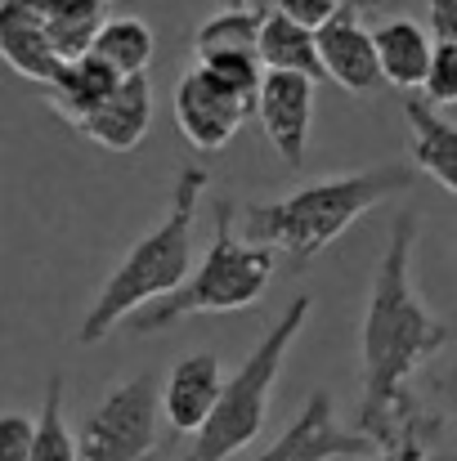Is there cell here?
I'll return each mask as SVG.
<instances>
[{
	"label": "cell",
	"mask_w": 457,
	"mask_h": 461,
	"mask_svg": "<svg viewBox=\"0 0 457 461\" xmlns=\"http://www.w3.org/2000/svg\"><path fill=\"white\" fill-rule=\"evenodd\" d=\"M417 211H404L390 224V242L381 251V265L372 274V292L363 309V399H359V435L372 439V448H395L404 439H435L440 417L422 412L408 381L431 363L449 327L426 309L413 287V251H417Z\"/></svg>",
	"instance_id": "cell-1"
},
{
	"label": "cell",
	"mask_w": 457,
	"mask_h": 461,
	"mask_svg": "<svg viewBox=\"0 0 457 461\" xmlns=\"http://www.w3.org/2000/svg\"><path fill=\"white\" fill-rule=\"evenodd\" d=\"M417 184V166H368L354 175H332L301 184L270 202L242 206V233L256 247H270L292 269H305L314 256H323L350 224H359L372 206H381L395 193H408Z\"/></svg>",
	"instance_id": "cell-2"
},
{
	"label": "cell",
	"mask_w": 457,
	"mask_h": 461,
	"mask_svg": "<svg viewBox=\"0 0 457 461\" xmlns=\"http://www.w3.org/2000/svg\"><path fill=\"white\" fill-rule=\"evenodd\" d=\"M206 188H211V170H206V166H184V170L175 175L166 215L122 256V265H117V269L108 274V283L99 287L95 305L86 309L81 331H77L81 345L108 340V336H113L122 322H131L140 309L175 296V292L188 283V274L197 269V265H193V233H197V211H202Z\"/></svg>",
	"instance_id": "cell-3"
},
{
	"label": "cell",
	"mask_w": 457,
	"mask_h": 461,
	"mask_svg": "<svg viewBox=\"0 0 457 461\" xmlns=\"http://www.w3.org/2000/svg\"><path fill=\"white\" fill-rule=\"evenodd\" d=\"M274 265L279 256L270 247H256L247 242L238 229H233V206L229 202H215V233H211V247L202 251L197 269L188 274V283L157 301V305L140 309L126 327L135 336H152V331H166L193 313H233V309H251L274 283Z\"/></svg>",
	"instance_id": "cell-4"
},
{
	"label": "cell",
	"mask_w": 457,
	"mask_h": 461,
	"mask_svg": "<svg viewBox=\"0 0 457 461\" xmlns=\"http://www.w3.org/2000/svg\"><path fill=\"white\" fill-rule=\"evenodd\" d=\"M309 296H297L292 305L283 309V318L265 331V340L242 358V367L229 376L215 412L206 417V426L188 439L184 457L179 461H229L233 453H242L247 444L260 439L265 421H270V399H274V385L283 376V363H288V349L292 340L305 331L309 322Z\"/></svg>",
	"instance_id": "cell-5"
},
{
	"label": "cell",
	"mask_w": 457,
	"mask_h": 461,
	"mask_svg": "<svg viewBox=\"0 0 457 461\" xmlns=\"http://www.w3.org/2000/svg\"><path fill=\"white\" fill-rule=\"evenodd\" d=\"M161 390L152 376H131L113 385L81 421V461H152L157 453Z\"/></svg>",
	"instance_id": "cell-6"
},
{
	"label": "cell",
	"mask_w": 457,
	"mask_h": 461,
	"mask_svg": "<svg viewBox=\"0 0 457 461\" xmlns=\"http://www.w3.org/2000/svg\"><path fill=\"white\" fill-rule=\"evenodd\" d=\"M175 126L197 153H220L233 144L242 122L256 113L247 99H238L224 81H215L206 68H188L175 81Z\"/></svg>",
	"instance_id": "cell-7"
},
{
	"label": "cell",
	"mask_w": 457,
	"mask_h": 461,
	"mask_svg": "<svg viewBox=\"0 0 457 461\" xmlns=\"http://www.w3.org/2000/svg\"><path fill=\"white\" fill-rule=\"evenodd\" d=\"M368 453H372V439H363L359 430H341L332 394L314 390L297 412V421L251 461H363Z\"/></svg>",
	"instance_id": "cell-8"
},
{
	"label": "cell",
	"mask_w": 457,
	"mask_h": 461,
	"mask_svg": "<svg viewBox=\"0 0 457 461\" xmlns=\"http://www.w3.org/2000/svg\"><path fill=\"white\" fill-rule=\"evenodd\" d=\"M314 95H318V81L292 77V72H265V86L256 95V117H260L274 153L283 157L292 170H301L305 153H309Z\"/></svg>",
	"instance_id": "cell-9"
},
{
	"label": "cell",
	"mask_w": 457,
	"mask_h": 461,
	"mask_svg": "<svg viewBox=\"0 0 457 461\" xmlns=\"http://www.w3.org/2000/svg\"><path fill=\"white\" fill-rule=\"evenodd\" d=\"M318 63H323V77L336 81L350 95H377V86H386L381 81V59H377L372 27L359 23L354 5H345L318 32Z\"/></svg>",
	"instance_id": "cell-10"
},
{
	"label": "cell",
	"mask_w": 457,
	"mask_h": 461,
	"mask_svg": "<svg viewBox=\"0 0 457 461\" xmlns=\"http://www.w3.org/2000/svg\"><path fill=\"white\" fill-rule=\"evenodd\" d=\"M0 63L41 90L63 72V54L54 50L36 0H0Z\"/></svg>",
	"instance_id": "cell-11"
},
{
	"label": "cell",
	"mask_w": 457,
	"mask_h": 461,
	"mask_svg": "<svg viewBox=\"0 0 457 461\" xmlns=\"http://www.w3.org/2000/svg\"><path fill=\"white\" fill-rule=\"evenodd\" d=\"M229 376L220 367L215 354H188L170 367L166 385H161V417L175 435H197L206 426V417L215 412L220 394H224Z\"/></svg>",
	"instance_id": "cell-12"
},
{
	"label": "cell",
	"mask_w": 457,
	"mask_h": 461,
	"mask_svg": "<svg viewBox=\"0 0 457 461\" xmlns=\"http://www.w3.org/2000/svg\"><path fill=\"white\" fill-rule=\"evenodd\" d=\"M372 41H377L386 86H395V90H422L426 86V72H431V59H435V36L417 18H408V14L381 18L372 27Z\"/></svg>",
	"instance_id": "cell-13"
},
{
	"label": "cell",
	"mask_w": 457,
	"mask_h": 461,
	"mask_svg": "<svg viewBox=\"0 0 457 461\" xmlns=\"http://www.w3.org/2000/svg\"><path fill=\"white\" fill-rule=\"evenodd\" d=\"M117 86H122V77H117L104 59L81 54V59L63 63V72H59L41 95H45V104H50L72 131H81V126L117 95Z\"/></svg>",
	"instance_id": "cell-14"
},
{
	"label": "cell",
	"mask_w": 457,
	"mask_h": 461,
	"mask_svg": "<svg viewBox=\"0 0 457 461\" xmlns=\"http://www.w3.org/2000/svg\"><path fill=\"white\" fill-rule=\"evenodd\" d=\"M152 126V81L149 77H131L117 86V95L81 126V135L108 153H131L144 144Z\"/></svg>",
	"instance_id": "cell-15"
},
{
	"label": "cell",
	"mask_w": 457,
	"mask_h": 461,
	"mask_svg": "<svg viewBox=\"0 0 457 461\" xmlns=\"http://www.w3.org/2000/svg\"><path fill=\"white\" fill-rule=\"evenodd\" d=\"M404 117L413 166L457 197V122L440 117V108H431L426 99H404Z\"/></svg>",
	"instance_id": "cell-16"
},
{
	"label": "cell",
	"mask_w": 457,
	"mask_h": 461,
	"mask_svg": "<svg viewBox=\"0 0 457 461\" xmlns=\"http://www.w3.org/2000/svg\"><path fill=\"white\" fill-rule=\"evenodd\" d=\"M36 9H41V18H45L63 63L90 54L99 32L113 18V0H36Z\"/></svg>",
	"instance_id": "cell-17"
},
{
	"label": "cell",
	"mask_w": 457,
	"mask_h": 461,
	"mask_svg": "<svg viewBox=\"0 0 457 461\" xmlns=\"http://www.w3.org/2000/svg\"><path fill=\"white\" fill-rule=\"evenodd\" d=\"M260 63H265V72H292V77L323 81L318 36L305 32V27H297L292 18H283L279 9L265 18V32H260Z\"/></svg>",
	"instance_id": "cell-18"
},
{
	"label": "cell",
	"mask_w": 457,
	"mask_h": 461,
	"mask_svg": "<svg viewBox=\"0 0 457 461\" xmlns=\"http://www.w3.org/2000/svg\"><path fill=\"white\" fill-rule=\"evenodd\" d=\"M270 9L242 5V9H220L193 32V54L215 59V54H260V32H265Z\"/></svg>",
	"instance_id": "cell-19"
},
{
	"label": "cell",
	"mask_w": 457,
	"mask_h": 461,
	"mask_svg": "<svg viewBox=\"0 0 457 461\" xmlns=\"http://www.w3.org/2000/svg\"><path fill=\"white\" fill-rule=\"evenodd\" d=\"M90 54L104 59L122 81L149 77V63H152V54H157V36H152V27L144 18L122 14V18H108V27L99 32V41H95Z\"/></svg>",
	"instance_id": "cell-20"
},
{
	"label": "cell",
	"mask_w": 457,
	"mask_h": 461,
	"mask_svg": "<svg viewBox=\"0 0 457 461\" xmlns=\"http://www.w3.org/2000/svg\"><path fill=\"white\" fill-rule=\"evenodd\" d=\"M63 399H68L63 372H50V381H45V399H41V412H36L32 461H81V444H77V435H72V426H68Z\"/></svg>",
	"instance_id": "cell-21"
},
{
	"label": "cell",
	"mask_w": 457,
	"mask_h": 461,
	"mask_svg": "<svg viewBox=\"0 0 457 461\" xmlns=\"http://www.w3.org/2000/svg\"><path fill=\"white\" fill-rule=\"evenodd\" d=\"M197 68H206L215 81H224L238 99H247L256 108V95L265 86V63L260 54H215V59H202Z\"/></svg>",
	"instance_id": "cell-22"
},
{
	"label": "cell",
	"mask_w": 457,
	"mask_h": 461,
	"mask_svg": "<svg viewBox=\"0 0 457 461\" xmlns=\"http://www.w3.org/2000/svg\"><path fill=\"white\" fill-rule=\"evenodd\" d=\"M422 99L431 108H453L457 104V45H435V59H431Z\"/></svg>",
	"instance_id": "cell-23"
},
{
	"label": "cell",
	"mask_w": 457,
	"mask_h": 461,
	"mask_svg": "<svg viewBox=\"0 0 457 461\" xmlns=\"http://www.w3.org/2000/svg\"><path fill=\"white\" fill-rule=\"evenodd\" d=\"M36 421L27 412H0V461H32Z\"/></svg>",
	"instance_id": "cell-24"
},
{
	"label": "cell",
	"mask_w": 457,
	"mask_h": 461,
	"mask_svg": "<svg viewBox=\"0 0 457 461\" xmlns=\"http://www.w3.org/2000/svg\"><path fill=\"white\" fill-rule=\"evenodd\" d=\"M345 5H350V0H279V14H283V18H292L297 27H305V32H314V36H318V32H323V27L345 9Z\"/></svg>",
	"instance_id": "cell-25"
},
{
	"label": "cell",
	"mask_w": 457,
	"mask_h": 461,
	"mask_svg": "<svg viewBox=\"0 0 457 461\" xmlns=\"http://www.w3.org/2000/svg\"><path fill=\"white\" fill-rule=\"evenodd\" d=\"M426 32L435 45H457V0H426Z\"/></svg>",
	"instance_id": "cell-26"
},
{
	"label": "cell",
	"mask_w": 457,
	"mask_h": 461,
	"mask_svg": "<svg viewBox=\"0 0 457 461\" xmlns=\"http://www.w3.org/2000/svg\"><path fill=\"white\" fill-rule=\"evenodd\" d=\"M426 453H431L426 439H404V444H395V448H377V453H368L363 461H426Z\"/></svg>",
	"instance_id": "cell-27"
},
{
	"label": "cell",
	"mask_w": 457,
	"mask_h": 461,
	"mask_svg": "<svg viewBox=\"0 0 457 461\" xmlns=\"http://www.w3.org/2000/svg\"><path fill=\"white\" fill-rule=\"evenodd\" d=\"M435 390L449 399V408H457V363L449 367V372H444V376H440V381H435Z\"/></svg>",
	"instance_id": "cell-28"
},
{
	"label": "cell",
	"mask_w": 457,
	"mask_h": 461,
	"mask_svg": "<svg viewBox=\"0 0 457 461\" xmlns=\"http://www.w3.org/2000/svg\"><path fill=\"white\" fill-rule=\"evenodd\" d=\"M242 5H247V0H224V9H242Z\"/></svg>",
	"instance_id": "cell-29"
}]
</instances>
